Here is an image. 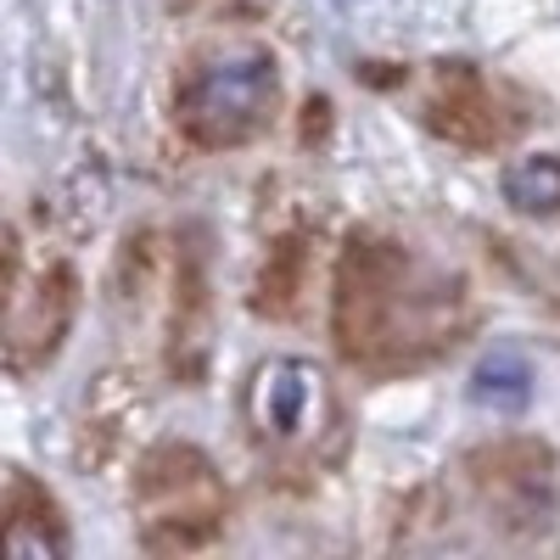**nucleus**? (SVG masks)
<instances>
[{
    "instance_id": "nucleus-1",
    "label": "nucleus",
    "mask_w": 560,
    "mask_h": 560,
    "mask_svg": "<svg viewBox=\"0 0 560 560\" xmlns=\"http://www.w3.org/2000/svg\"><path fill=\"white\" fill-rule=\"evenodd\" d=\"M471 319L465 280L387 236H353L337 258L331 337L370 376H398L448 353Z\"/></svg>"
},
{
    "instance_id": "nucleus-2",
    "label": "nucleus",
    "mask_w": 560,
    "mask_h": 560,
    "mask_svg": "<svg viewBox=\"0 0 560 560\" xmlns=\"http://www.w3.org/2000/svg\"><path fill=\"white\" fill-rule=\"evenodd\" d=\"M280 113V68L264 45H219L174 79V124L202 152L258 140Z\"/></svg>"
},
{
    "instance_id": "nucleus-3",
    "label": "nucleus",
    "mask_w": 560,
    "mask_h": 560,
    "mask_svg": "<svg viewBox=\"0 0 560 560\" xmlns=\"http://www.w3.org/2000/svg\"><path fill=\"white\" fill-rule=\"evenodd\" d=\"M135 538L147 555H197L219 544L230 493L197 443H158L135 465Z\"/></svg>"
},
{
    "instance_id": "nucleus-4",
    "label": "nucleus",
    "mask_w": 560,
    "mask_h": 560,
    "mask_svg": "<svg viewBox=\"0 0 560 560\" xmlns=\"http://www.w3.org/2000/svg\"><path fill=\"white\" fill-rule=\"evenodd\" d=\"M465 488L499 533H549L560 510V459L544 438H493L459 459Z\"/></svg>"
},
{
    "instance_id": "nucleus-5",
    "label": "nucleus",
    "mask_w": 560,
    "mask_h": 560,
    "mask_svg": "<svg viewBox=\"0 0 560 560\" xmlns=\"http://www.w3.org/2000/svg\"><path fill=\"white\" fill-rule=\"evenodd\" d=\"M79 314V275L73 264H45L34 280H23L18 236H12V269H7V370L28 376V370L51 364L73 331Z\"/></svg>"
},
{
    "instance_id": "nucleus-6",
    "label": "nucleus",
    "mask_w": 560,
    "mask_h": 560,
    "mask_svg": "<svg viewBox=\"0 0 560 560\" xmlns=\"http://www.w3.org/2000/svg\"><path fill=\"white\" fill-rule=\"evenodd\" d=\"M325 415H331V393H325V376L308 359H269L253 370L247 420L264 443H275V448L308 443Z\"/></svg>"
},
{
    "instance_id": "nucleus-7",
    "label": "nucleus",
    "mask_w": 560,
    "mask_h": 560,
    "mask_svg": "<svg viewBox=\"0 0 560 560\" xmlns=\"http://www.w3.org/2000/svg\"><path fill=\"white\" fill-rule=\"evenodd\" d=\"M427 129L459 152H499L516 135V113L499 102V90L471 62H454L438 73L427 96Z\"/></svg>"
},
{
    "instance_id": "nucleus-8",
    "label": "nucleus",
    "mask_w": 560,
    "mask_h": 560,
    "mask_svg": "<svg viewBox=\"0 0 560 560\" xmlns=\"http://www.w3.org/2000/svg\"><path fill=\"white\" fill-rule=\"evenodd\" d=\"M213 353V292H208V253L179 247L174 253V303H168V370L197 387Z\"/></svg>"
},
{
    "instance_id": "nucleus-9",
    "label": "nucleus",
    "mask_w": 560,
    "mask_h": 560,
    "mask_svg": "<svg viewBox=\"0 0 560 560\" xmlns=\"http://www.w3.org/2000/svg\"><path fill=\"white\" fill-rule=\"evenodd\" d=\"M0 555L7 560H62L68 555V522L57 499L23 471L7 482V504H0Z\"/></svg>"
},
{
    "instance_id": "nucleus-10",
    "label": "nucleus",
    "mask_w": 560,
    "mask_h": 560,
    "mask_svg": "<svg viewBox=\"0 0 560 560\" xmlns=\"http://www.w3.org/2000/svg\"><path fill=\"white\" fill-rule=\"evenodd\" d=\"M504 202L516 208L522 219H555L560 213V158L555 152H533V158H516L499 179Z\"/></svg>"
},
{
    "instance_id": "nucleus-11",
    "label": "nucleus",
    "mask_w": 560,
    "mask_h": 560,
    "mask_svg": "<svg viewBox=\"0 0 560 560\" xmlns=\"http://www.w3.org/2000/svg\"><path fill=\"white\" fill-rule=\"evenodd\" d=\"M303 236H280L258 269V287H253V308L269 319H287L303 298Z\"/></svg>"
},
{
    "instance_id": "nucleus-12",
    "label": "nucleus",
    "mask_w": 560,
    "mask_h": 560,
    "mask_svg": "<svg viewBox=\"0 0 560 560\" xmlns=\"http://www.w3.org/2000/svg\"><path fill=\"white\" fill-rule=\"evenodd\" d=\"M471 398H477L482 409H499V415L522 409V404L533 398V370H527V359L510 353V348H499L493 359H482L477 376H471Z\"/></svg>"
},
{
    "instance_id": "nucleus-13",
    "label": "nucleus",
    "mask_w": 560,
    "mask_h": 560,
    "mask_svg": "<svg viewBox=\"0 0 560 560\" xmlns=\"http://www.w3.org/2000/svg\"><path fill=\"white\" fill-rule=\"evenodd\" d=\"M197 7H208V0H168V12H197Z\"/></svg>"
}]
</instances>
